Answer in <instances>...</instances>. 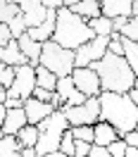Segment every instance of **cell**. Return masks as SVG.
Returning <instances> with one entry per match:
<instances>
[{"mask_svg": "<svg viewBox=\"0 0 138 157\" xmlns=\"http://www.w3.org/2000/svg\"><path fill=\"white\" fill-rule=\"evenodd\" d=\"M100 121H107L117 131V136H124L126 131H136L138 126V105L126 98V93H105L98 95Z\"/></svg>", "mask_w": 138, "mask_h": 157, "instance_id": "6da1fadb", "label": "cell"}, {"mask_svg": "<svg viewBox=\"0 0 138 157\" xmlns=\"http://www.w3.org/2000/svg\"><path fill=\"white\" fill-rule=\"evenodd\" d=\"M90 69L98 74L100 90H105V93H126L128 88H133L138 83V74L131 71L124 57L112 55V52H105L98 62L90 64Z\"/></svg>", "mask_w": 138, "mask_h": 157, "instance_id": "7a4b0ae2", "label": "cell"}, {"mask_svg": "<svg viewBox=\"0 0 138 157\" xmlns=\"http://www.w3.org/2000/svg\"><path fill=\"white\" fill-rule=\"evenodd\" d=\"M90 38H93V31L88 29V24L81 17L69 12V7L55 10V29H52V36H50L52 43H57L67 50H76L79 45L88 43Z\"/></svg>", "mask_w": 138, "mask_h": 157, "instance_id": "3957f363", "label": "cell"}, {"mask_svg": "<svg viewBox=\"0 0 138 157\" xmlns=\"http://www.w3.org/2000/svg\"><path fill=\"white\" fill-rule=\"evenodd\" d=\"M36 128H38V140H36L33 150H36L38 157H43V155H50V152H57L59 138H62V133L69 128V124H67V119H64V114H62L59 109H55V112L48 114L43 121H38Z\"/></svg>", "mask_w": 138, "mask_h": 157, "instance_id": "277c9868", "label": "cell"}, {"mask_svg": "<svg viewBox=\"0 0 138 157\" xmlns=\"http://www.w3.org/2000/svg\"><path fill=\"white\" fill-rule=\"evenodd\" d=\"M38 64L45 67L48 71H52L55 76H69L71 69H74V50H67L52 43V40H45L40 45V57H38Z\"/></svg>", "mask_w": 138, "mask_h": 157, "instance_id": "5b68a950", "label": "cell"}, {"mask_svg": "<svg viewBox=\"0 0 138 157\" xmlns=\"http://www.w3.org/2000/svg\"><path fill=\"white\" fill-rule=\"evenodd\" d=\"M59 112L64 114L69 126H93L95 121H100L98 98H86L81 105H62Z\"/></svg>", "mask_w": 138, "mask_h": 157, "instance_id": "8992f818", "label": "cell"}, {"mask_svg": "<svg viewBox=\"0 0 138 157\" xmlns=\"http://www.w3.org/2000/svg\"><path fill=\"white\" fill-rule=\"evenodd\" d=\"M36 88V74H33V67L29 64H21V67H14V78H12V86L5 90V98H17L24 100L31 98V93Z\"/></svg>", "mask_w": 138, "mask_h": 157, "instance_id": "52a82bcc", "label": "cell"}, {"mask_svg": "<svg viewBox=\"0 0 138 157\" xmlns=\"http://www.w3.org/2000/svg\"><path fill=\"white\" fill-rule=\"evenodd\" d=\"M109 36H93L88 43H83L74 50V67H90L107 52Z\"/></svg>", "mask_w": 138, "mask_h": 157, "instance_id": "ba28073f", "label": "cell"}, {"mask_svg": "<svg viewBox=\"0 0 138 157\" xmlns=\"http://www.w3.org/2000/svg\"><path fill=\"white\" fill-rule=\"evenodd\" d=\"M69 78H71L74 88L79 90L81 95H86V98H98L100 95L98 74H95L90 67H74L71 74H69Z\"/></svg>", "mask_w": 138, "mask_h": 157, "instance_id": "9c48e42d", "label": "cell"}, {"mask_svg": "<svg viewBox=\"0 0 138 157\" xmlns=\"http://www.w3.org/2000/svg\"><path fill=\"white\" fill-rule=\"evenodd\" d=\"M98 2H100V14L107 19L138 14V0H98Z\"/></svg>", "mask_w": 138, "mask_h": 157, "instance_id": "30bf717a", "label": "cell"}, {"mask_svg": "<svg viewBox=\"0 0 138 157\" xmlns=\"http://www.w3.org/2000/svg\"><path fill=\"white\" fill-rule=\"evenodd\" d=\"M17 7H19V14L24 19V24H26V29H33V26L43 24L45 14H48V10L38 0H17Z\"/></svg>", "mask_w": 138, "mask_h": 157, "instance_id": "8fae6325", "label": "cell"}, {"mask_svg": "<svg viewBox=\"0 0 138 157\" xmlns=\"http://www.w3.org/2000/svg\"><path fill=\"white\" fill-rule=\"evenodd\" d=\"M21 109H24L26 124H33V126H36L38 121H43L48 114L55 112V107H52L50 102H40V100H36V98H26L21 102Z\"/></svg>", "mask_w": 138, "mask_h": 157, "instance_id": "7c38bea8", "label": "cell"}, {"mask_svg": "<svg viewBox=\"0 0 138 157\" xmlns=\"http://www.w3.org/2000/svg\"><path fill=\"white\" fill-rule=\"evenodd\" d=\"M55 95L62 100V105H81L86 95H81L79 90L74 88V83H71V78L69 76H59L57 83H55Z\"/></svg>", "mask_w": 138, "mask_h": 157, "instance_id": "4fadbf2b", "label": "cell"}, {"mask_svg": "<svg viewBox=\"0 0 138 157\" xmlns=\"http://www.w3.org/2000/svg\"><path fill=\"white\" fill-rule=\"evenodd\" d=\"M52 29H55V10H48L43 24L33 26V29H26V36L33 38L36 43H45V40H50V36H52Z\"/></svg>", "mask_w": 138, "mask_h": 157, "instance_id": "5bb4252c", "label": "cell"}, {"mask_svg": "<svg viewBox=\"0 0 138 157\" xmlns=\"http://www.w3.org/2000/svg\"><path fill=\"white\" fill-rule=\"evenodd\" d=\"M17 40V45H19L21 50V55L26 57V62H29V67H38V57H40V45L43 43H36L33 38H29L26 33H21L19 38H14Z\"/></svg>", "mask_w": 138, "mask_h": 157, "instance_id": "9a60e30c", "label": "cell"}, {"mask_svg": "<svg viewBox=\"0 0 138 157\" xmlns=\"http://www.w3.org/2000/svg\"><path fill=\"white\" fill-rule=\"evenodd\" d=\"M26 124V117H24V109L21 107H14V109H7V114H5V121H2V136H17V131Z\"/></svg>", "mask_w": 138, "mask_h": 157, "instance_id": "2e32d148", "label": "cell"}, {"mask_svg": "<svg viewBox=\"0 0 138 157\" xmlns=\"http://www.w3.org/2000/svg\"><path fill=\"white\" fill-rule=\"evenodd\" d=\"M0 62L7 64V67H21V64H29L26 57L21 55V50H19V45H17V40H14V38H12L7 45L0 48Z\"/></svg>", "mask_w": 138, "mask_h": 157, "instance_id": "e0dca14e", "label": "cell"}, {"mask_svg": "<svg viewBox=\"0 0 138 157\" xmlns=\"http://www.w3.org/2000/svg\"><path fill=\"white\" fill-rule=\"evenodd\" d=\"M69 12H74V14L81 17L83 21L95 19V17H100V2L98 0H79V2L69 5Z\"/></svg>", "mask_w": 138, "mask_h": 157, "instance_id": "ac0fdd59", "label": "cell"}, {"mask_svg": "<svg viewBox=\"0 0 138 157\" xmlns=\"http://www.w3.org/2000/svg\"><path fill=\"white\" fill-rule=\"evenodd\" d=\"M117 131L109 126L107 121H95L93 124V145H102L107 147L112 140H117Z\"/></svg>", "mask_w": 138, "mask_h": 157, "instance_id": "d6986e66", "label": "cell"}, {"mask_svg": "<svg viewBox=\"0 0 138 157\" xmlns=\"http://www.w3.org/2000/svg\"><path fill=\"white\" fill-rule=\"evenodd\" d=\"M119 43H121V57H124V62L131 67V71L138 74V43L136 40H126L121 36H119Z\"/></svg>", "mask_w": 138, "mask_h": 157, "instance_id": "ffe728a7", "label": "cell"}, {"mask_svg": "<svg viewBox=\"0 0 138 157\" xmlns=\"http://www.w3.org/2000/svg\"><path fill=\"white\" fill-rule=\"evenodd\" d=\"M33 74H36V88H43V90H50L55 93V83H57V76L48 71L45 67H33Z\"/></svg>", "mask_w": 138, "mask_h": 157, "instance_id": "44dd1931", "label": "cell"}, {"mask_svg": "<svg viewBox=\"0 0 138 157\" xmlns=\"http://www.w3.org/2000/svg\"><path fill=\"white\" fill-rule=\"evenodd\" d=\"M17 143L19 147H33L36 145V140H38V128L33 126V124H24V126L17 131Z\"/></svg>", "mask_w": 138, "mask_h": 157, "instance_id": "7402d4cb", "label": "cell"}, {"mask_svg": "<svg viewBox=\"0 0 138 157\" xmlns=\"http://www.w3.org/2000/svg\"><path fill=\"white\" fill-rule=\"evenodd\" d=\"M88 29L93 31V36H112V19L107 17H95V19H88Z\"/></svg>", "mask_w": 138, "mask_h": 157, "instance_id": "603a6c76", "label": "cell"}, {"mask_svg": "<svg viewBox=\"0 0 138 157\" xmlns=\"http://www.w3.org/2000/svg\"><path fill=\"white\" fill-rule=\"evenodd\" d=\"M0 157H19V143L14 136L0 138Z\"/></svg>", "mask_w": 138, "mask_h": 157, "instance_id": "cb8c5ba5", "label": "cell"}, {"mask_svg": "<svg viewBox=\"0 0 138 157\" xmlns=\"http://www.w3.org/2000/svg\"><path fill=\"white\" fill-rule=\"evenodd\" d=\"M121 38H126V40H138V19L136 17H128L126 21H124V26L117 31Z\"/></svg>", "mask_w": 138, "mask_h": 157, "instance_id": "d4e9b609", "label": "cell"}, {"mask_svg": "<svg viewBox=\"0 0 138 157\" xmlns=\"http://www.w3.org/2000/svg\"><path fill=\"white\" fill-rule=\"evenodd\" d=\"M19 14L17 2H7V0H0V24H7L10 19H14Z\"/></svg>", "mask_w": 138, "mask_h": 157, "instance_id": "484cf974", "label": "cell"}, {"mask_svg": "<svg viewBox=\"0 0 138 157\" xmlns=\"http://www.w3.org/2000/svg\"><path fill=\"white\" fill-rule=\"evenodd\" d=\"M69 133L74 140H83L93 145V126H69Z\"/></svg>", "mask_w": 138, "mask_h": 157, "instance_id": "4316f807", "label": "cell"}, {"mask_svg": "<svg viewBox=\"0 0 138 157\" xmlns=\"http://www.w3.org/2000/svg\"><path fill=\"white\" fill-rule=\"evenodd\" d=\"M62 155L67 157H74V138H71V133H69V128L62 133V138H59V147H57Z\"/></svg>", "mask_w": 138, "mask_h": 157, "instance_id": "83f0119b", "label": "cell"}, {"mask_svg": "<svg viewBox=\"0 0 138 157\" xmlns=\"http://www.w3.org/2000/svg\"><path fill=\"white\" fill-rule=\"evenodd\" d=\"M7 29H10L12 38H19L21 33H26V24H24V19H21V14H17L14 19L7 21Z\"/></svg>", "mask_w": 138, "mask_h": 157, "instance_id": "f1b7e54d", "label": "cell"}, {"mask_svg": "<svg viewBox=\"0 0 138 157\" xmlns=\"http://www.w3.org/2000/svg\"><path fill=\"white\" fill-rule=\"evenodd\" d=\"M12 78H14V67H2L0 69V86L5 90L12 86Z\"/></svg>", "mask_w": 138, "mask_h": 157, "instance_id": "f546056e", "label": "cell"}, {"mask_svg": "<svg viewBox=\"0 0 138 157\" xmlns=\"http://www.w3.org/2000/svg\"><path fill=\"white\" fill-rule=\"evenodd\" d=\"M124 150H126V145H124V140H121V138L112 140V143L107 145V152H109V157H124Z\"/></svg>", "mask_w": 138, "mask_h": 157, "instance_id": "4dcf8cb0", "label": "cell"}, {"mask_svg": "<svg viewBox=\"0 0 138 157\" xmlns=\"http://www.w3.org/2000/svg\"><path fill=\"white\" fill-rule=\"evenodd\" d=\"M88 147H90V143L74 140V157H88Z\"/></svg>", "mask_w": 138, "mask_h": 157, "instance_id": "1f68e13d", "label": "cell"}, {"mask_svg": "<svg viewBox=\"0 0 138 157\" xmlns=\"http://www.w3.org/2000/svg\"><path fill=\"white\" fill-rule=\"evenodd\" d=\"M121 140H124V145L126 147H138V133L136 131H126L124 136H119Z\"/></svg>", "mask_w": 138, "mask_h": 157, "instance_id": "d6a6232c", "label": "cell"}, {"mask_svg": "<svg viewBox=\"0 0 138 157\" xmlns=\"http://www.w3.org/2000/svg\"><path fill=\"white\" fill-rule=\"evenodd\" d=\"M31 98L40 100V102H50V100H52V93H50V90H43V88H33Z\"/></svg>", "mask_w": 138, "mask_h": 157, "instance_id": "836d02e7", "label": "cell"}, {"mask_svg": "<svg viewBox=\"0 0 138 157\" xmlns=\"http://www.w3.org/2000/svg\"><path fill=\"white\" fill-rule=\"evenodd\" d=\"M88 157H109V152H107V147H102V145H90Z\"/></svg>", "mask_w": 138, "mask_h": 157, "instance_id": "e575fe53", "label": "cell"}, {"mask_svg": "<svg viewBox=\"0 0 138 157\" xmlns=\"http://www.w3.org/2000/svg\"><path fill=\"white\" fill-rule=\"evenodd\" d=\"M10 40H12V33H10V29H7V24H0V48L7 45Z\"/></svg>", "mask_w": 138, "mask_h": 157, "instance_id": "d590c367", "label": "cell"}, {"mask_svg": "<svg viewBox=\"0 0 138 157\" xmlns=\"http://www.w3.org/2000/svg\"><path fill=\"white\" fill-rule=\"evenodd\" d=\"M38 2L45 7V10H59V7H64L62 0H38Z\"/></svg>", "mask_w": 138, "mask_h": 157, "instance_id": "8d00e7d4", "label": "cell"}, {"mask_svg": "<svg viewBox=\"0 0 138 157\" xmlns=\"http://www.w3.org/2000/svg\"><path fill=\"white\" fill-rule=\"evenodd\" d=\"M5 109H14V107H21V100H17V98H5Z\"/></svg>", "mask_w": 138, "mask_h": 157, "instance_id": "74e56055", "label": "cell"}, {"mask_svg": "<svg viewBox=\"0 0 138 157\" xmlns=\"http://www.w3.org/2000/svg\"><path fill=\"white\" fill-rule=\"evenodd\" d=\"M19 157H38L33 147H19Z\"/></svg>", "mask_w": 138, "mask_h": 157, "instance_id": "f35d334b", "label": "cell"}, {"mask_svg": "<svg viewBox=\"0 0 138 157\" xmlns=\"http://www.w3.org/2000/svg\"><path fill=\"white\" fill-rule=\"evenodd\" d=\"M126 98L131 100L133 105H138V90H136V86H133V88H128V90H126Z\"/></svg>", "mask_w": 138, "mask_h": 157, "instance_id": "ab89813d", "label": "cell"}, {"mask_svg": "<svg viewBox=\"0 0 138 157\" xmlns=\"http://www.w3.org/2000/svg\"><path fill=\"white\" fill-rule=\"evenodd\" d=\"M124 157H138V147H126V150H124Z\"/></svg>", "mask_w": 138, "mask_h": 157, "instance_id": "60d3db41", "label": "cell"}, {"mask_svg": "<svg viewBox=\"0 0 138 157\" xmlns=\"http://www.w3.org/2000/svg\"><path fill=\"white\" fill-rule=\"evenodd\" d=\"M5 114H7V109H5V105L0 102V126H2V121H5Z\"/></svg>", "mask_w": 138, "mask_h": 157, "instance_id": "b9f144b4", "label": "cell"}, {"mask_svg": "<svg viewBox=\"0 0 138 157\" xmlns=\"http://www.w3.org/2000/svg\"><path fill=\"white\" fill-rule=\"evenodd\" d=\"M43 157H67V155H62V152L57 150V152H50V155H43Z\"/></svg>", "mask_w": 138, "mask_h": 157, "instance_id": "7bdbcfd3", "label": "cell"}, {"mask_svg": "<svg viewBox=\"0 0 138 157\" xmlns=\"http://www.w3.org/2000/svg\"><path fill=\"white\" fill-rule=\"evenodd\" d=\"M74 2H79V0H62V5H64V7H69V5H74Z\"/></svg>", "mask_w": 138, "mask_h": 157, "instance_id": "ee69618b", "label": "cell"}, {"mask_svg": "<svg viewBox=\"0 0 138 157\" xmlns=\"http://www.w3.org/2000/svg\"><path fill=\"white\" fill-rule=\"evenodd\" d=\"M0 102H5V88L0 86Z\"/></svg>", "mask_w": 138, "mask_h": 157, "instance_id": "f6af8a7d", "label": "cell"}, {"mask_svg": "<svg viewBox=\"0 0 138 157\" xmlns=\"http://www.w3.org/2000/svg\"><path fill=\"white\" fill-rule=\"evenodd\" d=\"M7 2H17V0H7Z\"/></svg>", "mask_w": 138, "mask_h": 157, "instance_id": "bcb514c9", "label": "cell"}, {"mask_svg": "<svg viewBox=\"0 0 138 157\" xmlns=\"http://www.w3.org/2000/svg\"><path fill=\"white\" fill-rule=\"evenodd\" d=\"M0 138H2V131H0Z\"/></svg>", "mask_w": 138, "mask_h": 157, "instance_id": "7dc6e473", "label": "cell"}]
</instances>
